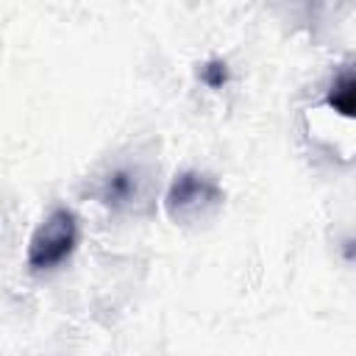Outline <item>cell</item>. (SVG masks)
I'll use <instances>...</instances> for the list:
<instances>
[{
	"label": "cell",
	"mask_w": 356,
	"mask_h": 356,
	"mask_svg": "<svg viewBox=\"0 0 356 356\" xmlns=\"http://www.w3.org/2000/svg\"><path fill=\"white\" fill-rule=\"evenodd\" d=\"M75 242H78V220H75V214L70 209H64V206L53 209L39 222V228L33 231V236L28 242V267L33 273L58 267L75 250Z\"/></svg>",
	"instance_id": "7a4b0ae2"
},
{
	"label": "cell",
	"mask_w": 356,
	"mask_h": 356,
	"mask_svg": "<svg viewBox=\"0 0 356 356\" xmlns=\"http://www.w3.org/2000/svg\"><path fill=\"white\" fill-rule=\"evenodd\" d=\"M325 103L337 114L356 120V67H350V70H345L334 78V83L325 95Z\"/></svg>",
	"instance_id": "277c9868"
},
{
	"label": "cell",
	"mask_w": 356,
	"mask_h": 356,
	"mask_svg": "<svg viewBox=\"0 0 356 356\" xmlns=\"http://www.w3.org/2000/svg\"><path fill=\"white\" fill-rule=\"evenodd\" d=\"M222 206L220 184L197 170H184L172 178L164 195V211L172 222H197Z\"/></svg>",
	"instance_id": "6da1fadb"
},
{
	"label": "cell",
	"mask_w": 356,
	"mask_h": 356,
	"mask_svg": "<svg viewBox=\"0 0 356 356\" xmlns=\"http://www.w3.org/2000/svg\"><path fill=\"white\" fill-rule=\"evenodd\" d=\"M142 172L136 167H114L103 181H100V200L111 209H125L134 206L136 197L142 195Z\"/></svg>",
	"instance_id": "3957f363"
},
{
	"label": "cell",
	"mask_w": 356,
	"mask_h": 356,
	"mask_svg": "<svg viewBox=\"0 0 356 356\" xmlns=\"http://www.w3.org/2000/svg\"><path fill=\"white\" fill-rule=\"evenodd\" d=\"M200 81H203L206 86H211V89H220V86L228 81V67H225V61H220V58L206 61L203 70H200Z\"/></svg>",
	"instance_id": "5b68a950"
}]
</instances>
